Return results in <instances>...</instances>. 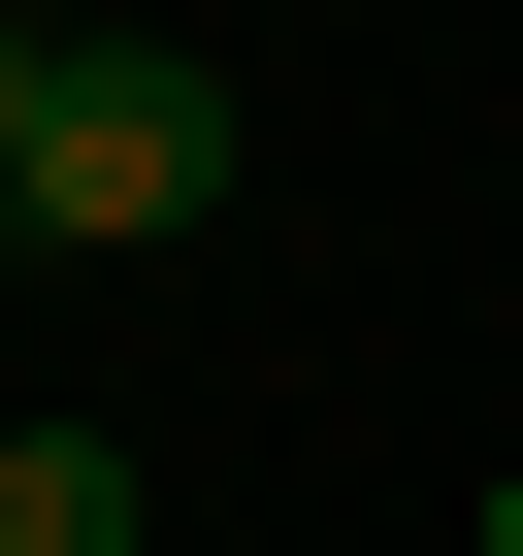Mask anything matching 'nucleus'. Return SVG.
<instances>
[{
    "instance_id": "nucleus-1",
    "label": "nucleus",
    "mask_w": 523,
    "mask_h": 556,
    "mask_svg": "<svg viewBox=\"0 0 523 556\" xmlns=\"http://www.w3.org/2000/svg\"><path fill=\"white\" fill-rule=\"evenodd\" d=\"M196 197H229V66H196V34H66V66H34V229H66V262H164Z\"/></svg>"
},
{
    "instance_id": "nucleus-2",
    "label": "nucleus",
    "mask_w": 523,
    "mask_h": 556,
    "mask_svg": "<svg viewBox=\"0 0 523 556\" xmlns=\"http://www.w3.org/2000/svg\"><path fill=\"white\" fill-rule=\"evenodd\" d=\"M0 556H131V458L99 426H0Z\"/></svg>"
},
{
    "instance_id": "nucleus-4",
    "label": "nucleus",
    "mask_w": 523,
    "mask_h": 556,
    "mask_svg": "<svg viewBox=\"0 0 523 556\" xmlns=\"http://www.w3.org/2000/svg\"><path fill=\"white\" fill-rule=\"evenodd\" d=\"M458 556H523V491H490V523H458Z\"/></svg>"
},
{
    "instance_id": "nucleus-3",
    "label": "nucleus",
    "mask_w": 523,
    "mask_h": 556,
    "mask_svg": "<svg viewBox=\"0 0 523 556\" xmlns=\"http://www.w3.org/2000/svg\"><path fill=\"white\" fill-rule=\"evenodd\" d=\"M34 66H66V34H0V262H34Z\"/></svg>"
}]
</instances>
